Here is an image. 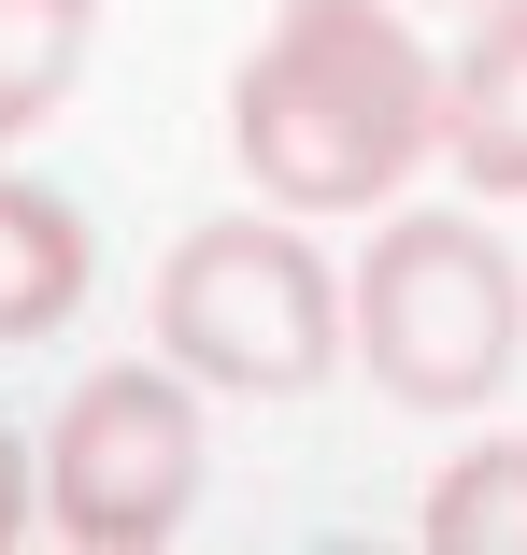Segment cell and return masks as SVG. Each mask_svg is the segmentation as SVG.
Masks as SVG:
<instances>
[{"label": "cell", "mask_w": 527, "mask_h": 555, "mask_svg": "<svg viewBox=\"0 0 527 555\" xmlns=\"http://www.w3.org/2000/svg\"><path fill=\"white\" fill-rule=\"evenodd\" d=\"M229 157L285 214H385L442 157V57L413 0H285L229 86Z\"/></svg>", "instance_id": "obj_1"}, {"label": "cell", "mask_w": 527, "mask_h": 555, "mask_svg": "<svg viewBox=\"0 0 527 555\" xmlns=\"http://www.w3.org/2000/svg\"><path fill=\"white\" fill-rule=\"evenodd\" d=\"M157 357L215 399H313L343 357V271L313 257V214H200L157 271Z\"/></svg>", "instance_id": "obj_2"}, {"label": "cell", "mask_w": 527, "mask_h": 555, "mask_svg": "<svg viewBox=\"0 0 527 555\" xmlns=\"http://www.w3.org/2000/svg\"><path fill=\"white\" fill-rule=\"evenodd\" d=\"M527 343V271L471 214H385L357 257V371L399 413H471L513 385Z\"/></svg>", "instance_id": "obj_3"}, {"label": "cell", "mask_w": 527, "mask_h": 555, "mask_svg": "<svg viewBox=\"0 0 527 555\" xmlns=\"http://www.w3.org/2000/svg\"><path fill=\"white\" fill-rule=\"evenodd\" d=\"M200 513V399L185 371H86L43 441V527L86 555H157Z\"/></svg>", "instance_id": "obj_4"}, {"label": "cell", "mask_w": 527, "mask_h": 555, "mask_svg": "<svg viewBox=\"0 0 527 555\" xmlns=\"http://www.w3.org/2000/svg\"><path fill=\"white\" fill-rule=\"evenodd\" d=\"M442 157L485 199H527V0H485L442 57Z\"/></svg>", "instance_id": "obj_5"}, {"label": "cell", "mask_w": 527, "mask_h": 555, "mask_svg": "<svg viewBox=\"0 0 527 555\" xmlns=\"http://www.w3.org/2000/svg\"><path fill=\"white\" fill-rule=\"evenodd\" d=\"M100 285V243H86V214L29 171H0V343H43V327H72Z\"/></svg>", "instance_id": "obj_6"}, {"label": "cell", "mask_w": 527, "mask_h": 555, "mask_svg": "<svg viewBox=\"0 0 527 555\" xmlns=\"http://www.w3.org/2000/svg\"><path fill=\"white\" fill-rule=\"evenodd\" d=\"M86 43H100V0H0V143H29L86 86Z\"/></svg>", "instance_id": "obj_7"}, {"label": "cell", "mask_w": 527, "mask_h": 555, "mask_svg": "<svg viewBox=\"0 0 527 555\" xmlns=\"http://www.w3.org/2000/svg\"><path fill=\"white\" fill-rule=\"evenodd\" d=\"M413 541L428 555H527V441H471V456L428 485Z\"/></svg>", "instance_id": "obj_8"}, {"label": "cell", "mask_w": 527, "mask_h": 555, "mask_svg": "<svg viewBox=\"0 0 527 555\" xmlns=\"http://www.w3.org/2000/svg\"><path fill=\"white\" fill-rule=\"evenodd\" d=\"M29 527H43V470L15 456V427H0V555H15Z\"/></svg>", "instance_id": "obj_9"}, {"label": "cell", "mask_w": 527, "mask_h": 555, "mask_svg": "<svg viewBox=\"0 0 527 555\" xmlns=\"http://www.w3.org/2000/svg\"><path fill=\"white\" fill-rule=\"evenodd\" d=\"M428 15H485V0H428Z\"/></svg>", "instance_id": "obj_10"}]
</instances>
